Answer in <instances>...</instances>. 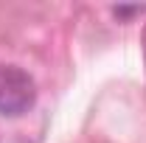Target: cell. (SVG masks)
Here are the masks:
<instances>
[{
	"instance_id": "3957f363",
	"label": "cell",
	"mask_w": 146,
	"mask_h": 143,
	"mask_svg": "<svg viewBox=\"0 0 146 143\" xmlns=\"http://www.w3.org/2000/svg\"><path fill=\"white\" fill-rule=\"evenodd\" d=\"M143 51H146V25H143Z\"/></svg>"
},
{
	"instance_id": "6da1fadb",
	"label": "cell",
	"mask_w": 146,
	"mask_h": 143,
	"mask_svg": "<svg viewBox=\"0 0 146 143\" xmlns=\"http://www.w3.org/2000/svg\"><path fill=\"white\" fill-rule=\"evenodd\" d=\"M36 101V84L31 73L17 65H0V115L20 118Z\"/></svg>"
},
{
	"instance_id": "7a4b0ae2",
	"label": "cell",
	"mask_w": 146,
	"mask_h": 143,
	"mask_svg": "<svg viewBox=\"0 0 146 143\" xmlns=\"http://www.w3.org/2000/svg\"><path fill=\"white\" fill-rule=\"evenodd\" d=\"M141 11H143L141 6H115V9H112V14H115V17H118V20L135 17V14H141Z\"/></svg>"
}]
</instances>
